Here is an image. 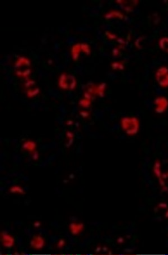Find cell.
I'll return each mask as SVG.
<instances>
[{
  "mask_svg": "<svg viewBox=\"0 0 168 255\" xmlns=\"http://www.w3.org/2000/svg\"><path fill=\"white\" fill-rule=\"evenodd\" d=\"M102 249H103V252H107L108 250L107 247H104Z\"/></svg>",
  "mask_w": 168,
  "mask_h": 255,
  "instance_id": "obj_17",
  "label": "cell"
},
{
  "mask_svg": "<svg viewBox=\"0 0 168 255\" xmlns=\"http://www.w3.org/2000/svg\"><path fill=\"white\" fill-rule=\"evenodd\" d=\"M66 244V242L64 240V239H61L59 242H58V244H57V248H62V247H64Z\"/></svg>",
  "mask_w": 168,
  "mask_h": 255,
  "instance_id": "obj_10",
  "label": "cell"
},
{
  "mask_svg": "<svg viewBox=\"0 0 168 255\" xmlns=\"http://www.w3.org/2000/svg\"><path fill=\"white\" fill-rule=\"evenodd\" d=\"M155 104L157 105L156 111L158 113H162L165 111L168 106V103L165 98H158L156 99Z\"/></svg>",
  "mask_w": 168,
  "mask_h": 255,
  "instance_id": "obj_5",
  "label": "cell"
},
{
  "mask_svg": "<svg viewBox=\"0 0 168 255\" xmlns=\"http://www.w3.org/2000/svg\"><path fill=\"white\" fill-rule=\"evenodd\" d=\"M123 127L127 134L134 135L137 133L139 129L138 121L136 118H126L123 120Z\"/></svg>",
  "mask_w": 168,
  "mask_h": 255,
  "instance_id": "obj_1",
  "label": "cell"
},
{
  "mask_svg": "<svg viewBox=\"0 0 168 255\" xmlns=\"http://www.w3.org/2000/svg\"><path fill=\"white\" fill-rule=\"evenodd\" d=\"M67 136L69 137V138H73V134H71V132H68V133L67 134Z\"/></svg>",
  "mask_w": 168,
  "mask_h": 255,
  "instance_id": "obj_15",
  "label": "cell"
},
{
  "mask_svg": "<svg viewBox=\"0 0 168 255\" xmlns=\"http://www.w3.org/2000/svg\"><path fill=\"white\" fill-rule=\"evenodd\" d=\"M34 155H35L34 156H33V159H34V160H37V159H38V155L37 152H35Z\"/></svg>",
  "mask_w": 168,
  "mask_h": 255,
  "instance_id": "obj_16",
  "label": "cell"
},
{
  "mask_svg": "<svg viewBox=\"0 0 168 255\" xmlns=\"http://www.w3.org/2000/svg\"><path fill=\"white\" fill-rule=\"evenodd\" d=\"M10 192H12V193L18 192V193H20L21 194H25V192H24L23 189L19 186L12 187L11 189H10Z\"/></svg>",
  "mask_w": 168,
  "mask_h": 255,
  "instance_id": "obj_9",
  "label": "cell"
},
{
  "mask_svg": "<svg viewBox=\"0 0 168 255\" xmlns=\"http://www.w3.org/2000/svg\"><path fill=\"white\" fill-rule=\"evenodd\" d=\"M35 147H36V145L35 143L33 142H31V141L27 142L26 143H24L23 145V148L24 149L29 150L30 151H32L33 149H35Z\"/></svg>",
  "mask_w": 168,
  "mask_h": 255,
  "instance_id": "obj_8",
  "label": "cell"
},
{
  "mask_svg": "<svg viewBox=\"0 0 168 255\" xmlns=\"http://www.w3.org/2000/svg\"><path fill=\"white\" fill-rule=\"evenodd\" d=\"M159 46L163 51L168 52V38H164L160 40Z\"/></svg>",
  "mask_w": 168,
  "mask_h": 255,
  "instance_id": "obj_7",
  "label": "cell"
},
{
  "mask_svg": "<svg viewBox=\"0 0 168 255\" xmlns=\"http://www.w3.org/2000/svg\"><path fill=\"white\" fill-rule=\"evenodd\" d=\"M1 241L3 244V246L7 247V248H11L14 246V239L12 236L9 235L7 233H6L5 231L1 232Z\"/></svg>",
  "mask_w": 168,
  "mask_h": 255,
  "instance_id": "obj_4",
  "label": "cell"
},
{
  "mask_svg": "<svg viewBox=\"0 0 168 255\" xmlns=\"http://www.w3.org/2000/svg\"><path fill=\"white\" fill-rule=\"evenodd\" d=\"M167 207H168L167 205L165 203H160L159 205V207H161V208H166Z\"/></svg>",
  "mask_w": 168,
  "mask_h": 255,
  "instance_id": "obj_11",
  "label": "cell"
},
{
  "mask_svg": "<svg viewBox=\"0 0 168 255\" xmlns=\"http://www.w3.org/2000/svg\"><path fill=\"white\" fill-rule=\"evenodd\" d=\"M165 216L166 218H168V211H167V212H166L165 213Z\"/></svg>",
  "mask_w": 168,
  "mask_h": 255,
  "instance_id": "obj_18",
  "label": "cell"
},
{
  "mask_svg": "<svg viewBox=\"0 0 168 255\" xmlns=\"http://www.w3.org/2000/svg\"><path fill=\"white\" fill-rule=\"evenodd\" d=\"M41 223L39 221H35V223H34V226L35 228H38L39 226H41Z\"/></svg>",
  "mask_w": 168,
  "mask_h": 255,
  "instance_id": "obj_12",
  "label": "cell"
},
{
  "mask_svg": "<svg viewBox=\"0 0 168 255\" xmlns=\"http://www.w3.org/2000/svg\"><path fill=\"white\" fill-rule=\"evenodd\" d=\"M157 80L162 86H168V69L165 67L160 68L156 74Z\"/></svg>",
  "mask_w": 168,
  "mask_h": 255,
  "instance_id": "obj_2",
  "label": "cell"
},
{
  "mask_svg": "<svg viewBox=\"0 0 168 255\" xmlns=\"http://www.w3.org/2000/svg\"><path fill=\"white\" fill-rule=\"evenodd\" d=\"M118 241V243H119V244H122V243L124 242V239L122 238V237H120V238L118 239V241Z\"/></svg>",
  "mask_w": 168,
  "mask_h": 255,
  "instance_id": "obj_13",
  "label": "cell"
},
{
  "mask_svg": "<svg viewBox=\"0 0 168 255\" xmlns=\"http://www.w3.org/2000/svg\"><path fill=\"white\" fill-rule=\"evenodd\" d=\"M45 242L43 238L41 235H34L30 241V246L32 248L37 249H41L43 248Z\"/></svg>",
  "mask_w": 168,
  "mask_h": 255,
  "instance_id": "obj_3",
  "label": "cell"
},
{
  "mask_svg": "<svg viewBox=\"0 0 168 255\" xmlns=\"http://www.w3.org/2000/svg\"><path fill=\"white\" fill-rule=\"evenodd\" d=\"M101 250H102V248H101L100 247H96L95 252L96 253H99V252H100L101 251Z\"/></svg>",
  "mask_w": 168,
  "mask_h": 255,
  "instance_id": "obj_14",
  "label": "cell"
},
{
  "mask_svg": "<svg viewBox=\"0 0 168 255\" xmlns=\"http://www.w3.org/2000/svg\"><path fill=\"white\" fill-rule=\"evenodd\" d=\"M70 228L71 229V232L73 235H77L84 229V224L82 223L77 224L73 223L70 224Z\"/></svg>",
  "mask_w": 168,
  "mask_h": 255,
  "instance_id": "obj_6",
  "label": "cell"
}]
</instances>
